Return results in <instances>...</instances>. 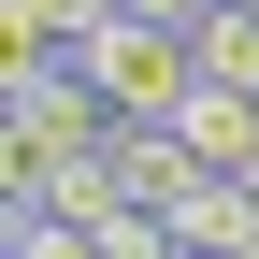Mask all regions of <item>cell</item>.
I'll return each instance as SVG.
<instances>
[{
    "instance_id": "obj_3",
    "label": "cell",
    "mask_w": 259,
    "mask_h": 259,
    "mask_svg": "<svg viewBox=\"0 0 259 259\" xmlns=\"http://www.w3.org/2000/svg\"><path fill=\"white\" fill-rule=\"evenodd\" d=\"M115 187H130V216H173L187 187H202V158H187L173 130H115Z\"/></svg>"
},
{
    "instance_id": "obj_4",
    "label": "cell",
    "mask_w": 259,
    "mask_h": 259,
    "mask_svg": "<svg viewBox=\"0 0 259 259\" xmlns=\"http://www.w3.org/2000/svg\"><path fill=\"white\" fill-rule=\"evenodd\" d=\"M158 231H173L187 259H245V245H259V202H245V187H216V173H202V187H187L173 216H158Z\"/></svg>"
},
{
    "instance_id": "obj_1",
    "label": "cell",
    "mask_w": 259,
    "mask_h": 259,
    "mask_svg": "<svg viewBox=\"0 0 259 259\" xmlns=\"http://www.w3.org/2000/svg\"><path fill=\"white\" fill-rule=\"evenodd\" d=\"M115 115L87 72H29L15 101H0V202H44V173H72V158H101Z\"/></svg>"
},
{
    "instance_id": "obj_2",
    "label": "cell",
    "mask_w": 259,
    "mask_h": 259,
    "mask_svg": "<svg viewBox=\"0 0 259 259\" xmlns=\"http://www.w3.org/2000/svg\"><path fill=\"white\" fill-rule=\"evenodd\" d=\"M72 72L101 87L115 130H173L187 101H202V44H187V29H144V15H115L101 44H72Z\"/></svg>"
},
{
    "instance_id": "obj_5",
    "label": "cell",
    "mask_w": 259,
    "mask_h": 259,
    "mask_svg": "<svg viewBox=\"0 0 259 259\" xmlns=\"http://www.w3.org/2000/svg\"><path fill=\"white\" fill-rule=\"evenodd\" d=\"M187 44H202V87H231V101H259V15H245V0H216V15L187 29Z\"/></svg>"
},
{
    "instance_id": "obj_6",
    "label": "cell",
    "mask_w": 259,
    "mask_h": 259,
    "mask_svg": "<svg viewBox=\"0 0 259 259\" xmlns=\"http://www.w3.org/2000/svg\"><path fill=\"white\" fill-rule=\"evenodd\" d=\"M0 259H115L101 231H58V216H0Z\"/></svg>"
},
{
    "instance_id": "obj_7",
    "label": "cell",
    "mask_w": 259,
    "mask_h": 259,
    "mask_svg": "<svg viewBox=\"0 0 259 259\" xmlns=\"http://www.w3.org/2000/svg\"><path fill=\"white\" fill-rule=\"evenodd\" d=\"M130 15H144V29H202L216 0H130Z\"/></svg>"
}]
</instances>
